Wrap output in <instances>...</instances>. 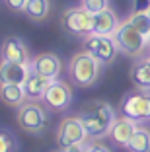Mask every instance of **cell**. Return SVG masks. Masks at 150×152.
<instances>
[{"instance_id": "obj_11", "label": "cell", "mask_w": 150, "mask_h": 152, "mask_svg": "<svg viewBox=\"0 0 150 152\" xmlns=\"http://www.w3.org/2000/svg\"><path fill=\"white\" fill-rule=\"evenodd\" d=\"M29 63H0V84H20L23 86L29 76Z\"/></svg>"}, {"instance_id": "obj_10", "label": "cell", "mask_w": 150, "mask_h": 152, "mask_svg": "<svg viewBox=\"0 0 150 152\" xmlns=\"http://www.w3.org/2000/svg\"><path fill=\"white\" fill-rule=\"evenodd\" d=\"M29 66H31L33 72L45 76V78H49V80H57L59 74H61V70H62L61 58H59L57 55H53V53H43V55H39V57H35L29 63Z\"/></svg>"}, {"instance_id": "obj_22", "label": "cell", "mask_w": 150, "mask_h": 152, "mask_svg": "<svg viewBox=\"0 0 150 152\" xmlns=\"http://www.w3.org/2000/svg\"><path fill=\"white\" fill-rule=\"evenodd\" d=\"M16 148V139L6 131H0V152H14Z\"/></svg>"}, {"instance_id": "obj_6", "label": "cell", "mask_w": 150, "mask_h": 152, "mask_svg": "<svg viewBox=\"0 0 150 152\" xmlns=\"http://www.w3.org/2000/svg\"><path fill=\"white\" fill-rule=\"evenodd\" d=\"M86 139H88V134H86L84 123L80 117H66L61 121V125L57 129V142L62 150L72 144L86 142Z\"/></svg>"}, {"instance_id": "obj_2", "label": "cell", "mask_w": 150, "mask_h": 152, "mask_svg": "<svg viewBox=\"0 0 150 152\" xmlns=\"http://www.w3.org/2000/svg\"><path fill=\"white\" fill-rule=\"evenodd\" d=\"M100 68H102V63L96 61L88 51H84V53H78L70 58L68 74L74 80V84L82 86V88H88V86H92L97 80Z\"/></svg>"}, {"instance_id": "obj_7", "label": "cell", "mask_w": 150, "mask_h": 152, "mask_svg": "<svg viewBox=\"0 0 150 152\" xmlns=\"http://www.w3.org/2000/svg\"><path fill=\"white\" fill-rule=\"evenodd\" d=\"M86 51L92 55L96 61H100L102 64L111 63L119 51L117 43L111 35H96V33H90V37L86 39Z\"/></svg>"}, {"instance_id": "obj_21", "label": "cell", "mask_w": 150, "mask_h": 152, "mask_svg": "<svg viewBox=\"0 0 150 152\" xmlns=\"http://www.w3.org/2000/svg\"><path fill=\"white\" fill-rule=\"evenodd\" d=\"M82 8L90 14H100V12L109 8V0H84Z\"/></svg>"}, {"instance_id": "obj_19", "label": "cell", "mask_w": 150, "mask_h": 152, "mask_svg": "<svg viewBox=\"0 0 150 152\" xmlns=\"http://www.w3.org/2000/svg\"><path fill=\"white\" fill-rule=\"evenodd\" d=\"M132 82H135V86H137L138 90H142V92H148L150 90V70L144 63L137 64V66L132 68Z\"/></svg>"}, {"instance_id": "obj_29", "label": "cell", "mask_w": 150, "mask_h": 152, "mask_svg": "<svg viewBox=\"0 0 150 152\" xmlns=\"http://www.w3.org/2000/svg\"><path fill=\"white\" fill-rule=\"evenodd\" d=\"M62 152H64V150H62Z\"/></svg>"}, {"instance_id": "obj_20", "label": "cell", "mask_w": 150, "mask_h": 152, "mask_svg": "<svg viewBox=\"0 0 150 152\" xmlns=\"http://www.w3.org/2000/svg\"><path fill=\"white\" fill-rule=\"evenodd\" d=\"M127 22L131 23L137 31H140L142 35H148L150 33V16H148V12L146 10H142V12H135V14H131L127 18Z\"/></svg>"}, {"instance_id": "obj_13", "label": "cell", "mask_w": 150, "mask_h": 152, "mask_svg": "<svg viewBox=\"0 0 150 152\" xmlns=\"http://www.w3.org/2000/svg\"><path fill=\"white\" fill-rule=\"evenodd\" d=\"M138 129V125L135 123V121H131L129 117H119V119L113 121V125H111V139L115 140L117 144H121V146H127L129 140L132 139V134H135V131Z\"/></svg>"}, {"instance_id": "obj_27", "label": "cell", "mask_w": 150, "mask_h": 152, "mask_svg": "<svg viewBox=\"0 0 150 152\" xmlns=\"http://www.w3.org/2000/svg\"><path fill=\"white\" fill-rule=\"evenodd\" d=\"M146 45H148V49H150V33L146 35Z\"/></svg>"}, {"instance_id": "obj_24", "label": "cell", "mask_w": 150, "mask_h": 152, "mask_svg": "<svg viewBox=\"0 0 150 152\" xmlns=\"http://www.w3.org/2000/svg\"><path fill=\"white\" fill-rule=\"evenodd\" d=\"M86 152H111V150L102 142H92L88 148H86Z\"/></svg>"}, {"instance_id": "obj_23", "label": "cell", "mask_w": 150, "mask_h": 152, "mask_svg": "<svg viewBox=\"0 0 150 152\" xmlns=\"http://www.w3.org/2000/svg\"><path fill=\"white\" fill-rule=\"evenodd\" d=\"M26 2H27V0H6V4H8L12 10H16V12H23Z\"/></svg>"}, {"instance_id": "obj_1", "label": "cell", "mask_w": 150, "mask_h": 152, "mask_svg": "<svg viewBox=\"0 0 150 152\" xmlns=\"http://www.w3.org/2000/svg\"><path fill=\"white\" fill-rule=\"evenodd\" d=\"M80 119L84 123L86 134L90 139H103L105 134H109L111 125L117 117H115L113 107L107 102L94 99V102H88L84 105V109L80 113Z\"/></svg>"}, {"instance_id": "obj_3", "label": "cell", "mask_w": 150, "mask_h": 152, "mask_svg": "<svg viewBox=\"0 0 150 152\" xmlns=\"http://www.w3.org/2000/svg\"><path fill=\"white\" fill-rule=\"evenodd\" d=\"M113 35H115L113 39H115V43H117V47H119V51H123L129 57H140V55L144 53V49L148 47V45H146V37L142 35L140 31H137L127 20L117 26Z\"/></svg>"}, {"instance_id": "obj_25", "label": "cell", "mask_w": 150, "mask_h": 152, "mask_svg": "<svg viewBox=\"0 0 150 152\" xmlns=\"http://www.w3.org/2000/svg\"><path fill=\"white\" fill-rule=\"evenodd\" d=\"M86 142H80V144H72V146L64 148V152H86Z\"/></svg>"}, {"instance_id": "obj_18", "label": "cell", "mask_w": 150, "mask_h": 152, "mask_svg": "<svg viewBox=\"0 0 150 152\" xmlns=\"http://www.w3.org/2000/svg\"><path fill=\"white\" fill-rule=\"evenodd\" d=\"M49 10H51L49 0H27L23 12L31 20H45L49 16Z\"/></svg>"}, {"instance_id": "obj_17", "label": "cell", "mask_w": 150, "mask_h": 152, "mask_svg": "<svg viewBox=\"0 0 150 152\" xmlns=\"http://www.w3.org/2000/svg\"><path fill=\"white\" fill-rule=\"evenodd\" d=\"M127 148L131 152H150V131L138 127L132 134V139L129 140Z\"/></svg>"}, {"instance_id": "obj_9", "label": "cell", "mask_w": 150, "mask_h": 152, "mask_svg": "<svg viewBox=\"0 0 150 152\" xmlns=\"http://www.w3.org/2000/svg\"><path fill=\"white\" fill-rule=\"evenodd\" d=\"M92 26H94V14L86 12L84 8L66 10L62 14V27L70 33H76V35L92 33Z\"/></svg>"}, {"instance_id": "obj_26", "label": "cell", "mask_w": 150, "mask_h": 152, "mask_svg": "<svg viewBox=\"0 0 150 152\" xmlns=\"http://www.w3.org/2000/svg\"><path fill=\"white\" fill-rule=\"evenodd\" d=\"M144 64H146V66H148V70H150V57H148V58H146V61H144Z\"/></svg>"}, {"instance_id": "obj_12", "label": "cell", "mask_w": 150, "mask_h": 152, "mask_svg": "<svg viewBox=\"0 0 150 152\" xmlns=\"http://www.w3.org/2000/svg\"><path fill=\"white\" fill-rule=\"evenodd\" d=\"M0 55H2V61H8V63H29L27 61V47L20 37H6L2 41V47H0Z\"/></svg>"}, {"instance_id": "obj_28", "label": "cell", "mask_w": 150, "mask_h": 152, "mask_svg": "<svg viewBox=\"0 0 150 152\" xmlns=\"http://www.w3.org/2000/svg\"><path fill=\"white\" fill-rule=\"evenodd\" d=\"M146 12H148V16H150V4H148V8H146Z\"/></svg>"}, {"instance_id": "obj_5", "label": "cell", "mask_w": 150, "mask_h": 152, "mask_svg": "<svg viewBox=\"0 0 150 152\" xmlns=\"http://www.w3.org/2000/svg\"><path fill=\"white\" fill-rule=\"evenodd\" d=\"M121 113L135 123L150 121V94L140 92V94L125 96L121 102Z\"/></svg>"}, {"instance_id": "obj_16", "label": "cell", "mask_w": 150, "mask_h": 152, "mask_svg": "<svg viewBox=\"0 0 150 152\" xmlns=\"http://www.w3.org/2000/svg\"><path fill=\"white\" fill-rule=\"evenodd\" d=\"M49 82H51L49 78H45V76L37 74V72H33V70H29V76H27L26 84H23L26 96H27V98H31V99L41 98L43 92H45V88L49 86Z\"/></svg>"}, {"instance_id": "obj_8", "label": "cell", "mask_w": 150, "mask_h": 152, "mask_svg": "<svg viewBox=\"0 0 150 152\" xmlns=\"http://www.w3.org/2000/svg\"><path fill=\"white\" fill-rule=\"evenodd\" d=\"M41 102H43L49 109H53V111H64L72 102V92L64 82L51 80L49 86L45 88L43 96H41Z\"/></svg>"}, {"instance_id": "obj_4", "label": "cell", "mask_w": 150, "mask_h": 152, "mask_svg": "<svg viewBox=\"0 0 150 152\" xmlns=\"http://www.w3.org/2000/svg\"><path fill=\"white\" fill-rule=\"evenodd\" d=\"M18 123L26 133L37 134L47 127L49 117L41 103L37 102H23L18 107Z\"/></svg>"}, {"instance_id": "obj_14", "label": "cell", "mask_w": 150, "mask_h": 152, "mask_svg": "<svg viewBox=\"0 0 150 152\" xmlns=\"http://www.w3.org/2000/svg\"><path fill=\"white\" fill-rule=\"evenodd\" d=\"M117 16L113 10H103L100 14H94V26H92V33L96 35H113L117 29Z\"/></svg>"}, {"instance_id": "obj_15", "label": "cell", "mask_w": 150, "mask_h": 152, "mask_svg": "<svg viewBox=\"0 0 150 152\" xmlns=\"http://www.w3.org/2000/svg\"><path fill=\"white\" fill-rule=\"evenodd\" d=\"M0 99L10 107H20L27 99L26 90L20 84H0Z\"/></svg>"}]
</instances>
